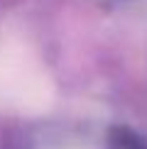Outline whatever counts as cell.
Here are the masks:
<instances>
[{"label": "cell", "instance_id": "cell-1", "mask_svg": "<svg viewBox=\"0 0 147 149\" xmlns=\"http://www.w3.org/2000/svg\"><path fill=\"white\" fill-rule=\"evenodd\" d=\"M44 78L24 61V56L0 52V103L17 108L47 105Z\"/></svg>", "mask_w": 147, "mask_h": 149}]
</instances>
